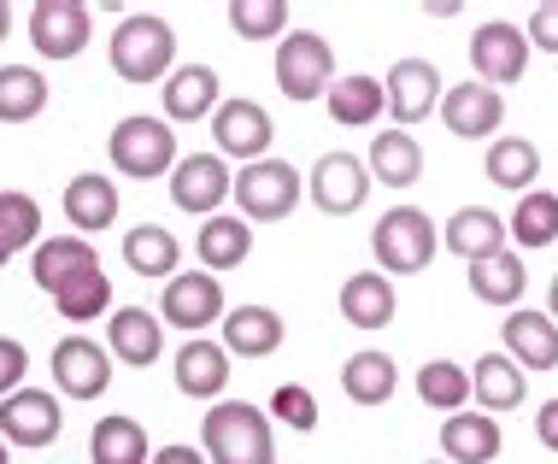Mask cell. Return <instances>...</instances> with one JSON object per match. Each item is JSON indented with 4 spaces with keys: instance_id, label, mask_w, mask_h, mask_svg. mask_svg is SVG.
<instances>
[{
    "instance_id": "1",
    "label": "cell",
    "mask_w": 558,
    "mask_h": 464,
    "mask_svg": "<svg viewBox=\"0 0 558 464\" xmlns=\"http://www.w3.org/2000/svg\"><path fill=\"white\" fill-rule=\"evenodd\" d=\"M201 453L206 464H277V441H270V417L247 400H218L201 417Z\"/></svg>"
},
{
    "instance_id": "2",
    "label": "cell",
    "mask_w": 558,
    "mask_h": 464,
    "mask_svg": "<svg viewBox=\"0 0 558 464\" xmlns=\"http://www.w3.org/2000/svg\"><path fill=\"white\" fill-rule=\"evenodd\" d=\"M112 71L124 83H165L177 71V36L154 12H130L112 29Z\"/></svg>"
},
{
    "instance_id": "3",
    "label": "cell",
    "mask_w": 558,
    "mask_h": 464,
    "mask_svg": "<svg viewBox=\"0 0 558 464\" xmlns=\"http://www.w3.org/2000/svg\"><path fill=\"white\" fill-rule=\"evenodd\" d=\"M371 247H376V265H383V277H417L429 271L435 259V223L429 212H417V206H395V212H383V223L371 230Z\"/></svg>"
},
{
    "instance_id": "4",
    "label": "cell",
    "mask_w": 558,
    "mask_h": 464,
    "mask_svg": "<svg viewBox=\"0 0 558 464\" xmlns=\"http://www.w3.org/2000/svg\"><path fill=\"white\" fill-rule=\"evenodd\" d=\"M177 159H183V154H177V130L165 124V118L135 112V118H124V124L112 130V164H118V176L147 183V176H165Z\"/></svg>"
},
{
    "instance_id": "5",
    "label": "cell",
    "mask_w": 558,
    "mask_h": 464,
    "mask_svg": "<svg viewBox=\"0 0 558 464\" xmlns=\"http://www.w3.org/2000/svg\"><path fill=\"white\" fill-rule=\"evenodd\" d=\"M336 83V53L318 29H289L277 41V88L289 100H324Z\"/></svg>"
},
{
    "instance_id": "6",
    "label": "cell",
    "mask_w": 558,
    "mask_h": 464,
    "mask_svg": "<svg viewBox=\"0 0 558 464\" xmlns=\"http://www.w3.org/2000/svg\"><path fill=\"white\" fill-rule=\"evenodd\" d=\"M235 206L247 223H277L300 206V171L289 159H259V164H241V176L230 183Z\"/></svg>"
},
{
    "instance_id": "7",
    "label": "cell",
    "mask_w": 558,
    "mask_h": 464,
    "mask_svg": "<svg viewBox=\"0 0 558 464\" xmlns=\"http://www.w3.org/2000/svg\"><path fill=\"white\" fill-rule=\"evenodd\" d=\"M88 36H95V19L83 0H36L29 7V48L41 59H77Z\"/></svg>"
},
{
    "instance_id": "8",
    "label": "cell",
    "mask_w": 558,
    "mask_h": 464,
    "mask_svg": "<svg viewBox=\"0 0 558 464\" xmlns=\"http://www.w3.org/2000/svg\"><path fill=\"white\" fill-rule=\"evenodd\" d=\"M223 318V282L213 271H177L165 282V301H159V323H177L189 335H206Z\"/></svg>"
},
{
    "instance_id": "9",
    "label": "cell",
    "mask_w": 558,
    "mask_h": 464,
    "mask_svg": "<svg viewBox=\"0 0 558 464\" xmlns=\"http://www.w3.org/2000/svg\"><path fill=\"white\" fill-rule=\"evenodd\" d=\"M270 112L259 100H218L213 112V142H218V159H241V164H259L270 159Z\"/></svg>"
},
{
    "instance_id": "10",
    "label": "cell",
    "mask_w": 558,
    "mask_h": 464,
    "mask_svg": "<svg viewBox=\"0 0 558 464\" xmlns=\"http://www.w3.org/2000/svg\"><path fill=\"white\" fill-rule=\"evenodd\" d=\"M53 388L65 400H100L112 388V353L88 335H65L53 347Z\"/></svg>"
},
{
    "instance_id": "11",
    "label": "cell",
    "mask_w": 558,
    "mask_h": 464,
    "mask_svg": "<svg viewBox=\"0 0 558 464\" xmlns=\"http://www.w3.org/2000/svg\"><path fill=\"white\" fill-rule=\"evenodd\" d=\"M65 429V412L48 388H19V394L0 400V441L7 447H48Z\"/></svg>"
},
{
    "instance_id": "12",
    "label": "cell",
    "mask_w": 558,
    "mask_h": 464,
    "mask_svg": "<svg viewBox=\"0 0 558 464\" xmlns=\"http://www.w3.org/2000/svg\"><path fill=\"white\" fill-rule=\"evenodd\" d=\"M471 71L476 83L488 88H506V83H523V71H530V41H523L518 24H482L471 36Z\"/></svg>"
},
{
    "instance_id": "13",
    "label": "cell",
    "mask_w": 558,
    "mask_h": 464,
    "mask_svg": "<svg viewBox=\"0 0 558 464\" xmlns=\"http://www.w3.org/2000/svg\"><path fill=\"white\" fill-rule=\"evenodd\" d=\"M230 164L218 154H189L171 164V200L183 206V212H201V218H218V206L230 200Z\"/></svg>"
},
{
    "instance_id": "14",
    "label": "cell",
    "mask_w": 558,
    "mask_h": 464,
    "mask_svg": "<svg viewBox=\"0 0 558 464\" xmlns=\"http://www.w3.org/2000/svg\"><path fill=\"white\" fill-rule=\"evenodd\" d=\"M383 100L388 112H395V124H424V118L441 107V71L429 65V59H400L395 71L383 77Z\"/></svg>"
},
{
    "instance_id": "15",
    "label": "cell",
    "mask_w": 558,
    "mask_h": 464,
    "mask_svg": "<svg viewBox=\"0 0 558 464\" xmlns=\"http://www.w3.org/2000/svg\"><path fill=\"white\" fill-rule=\"evenodd\" d=\"M441 118H447V130L452 136H464V142H482V136H494V130L506 124V95L500 88H488V83H452L441 88Z\"/></svg>"
},
{
    "instance_id": "16",
    "label": "cell",
    "mask_w": 558,
    "mask_h": 464,
    "mask_svg": "<svg viewBox=\"0 0 558 464\" xmlns=\"http://www.w3.org/2000/svg\"><path fill=\"white\" fill-rule=\"evenodd\" d=\"M312 200H318V212H329V218L359 212V206L371 200V171H365V159H353V154H324L318 164H312Z\"/></svg>"
},
{
    "instance_id": "17",
    "label": "cell",
    "mask_w": 558,
    "mask_h": 464,
    "mask_svg": "<svg viewBox=\"0 0 558 464\" xmlns=\"http://www.w3.org/2000/svg\"><path fill=\"white\" fill-rule=\"evenodd\" d=\"M500 341H506V358L518 370H558V323L547 312L511 306V318L500 323Z\"/></svg>"
},
{
    "instance_id": "18",
    "label": "cell",
    "mask_w": 558,
    "mask_h": 464,
    "mask_svg": "<svg viewBox=\"0 0 558 464\" xmlns=\"http://www.w3.org/2000/svg\"><path fill=\"white\" fill-rule=\"evenodd\" d=\"M107 353L118 358V365L147 370V365L165 353V323H159V312H147V306H118L112 323H107Z\"/></svg>"
},
{
    "instance_id": "19",
    "label": "cell",
    "mask_w": 558,
    "mask_h": 464,
    "mask_svg": "<svg viewBox=\"0 0 558 464\" xmlns=\"http://www.w3.org/2000/svg\"><path fill=\"white\" fill-rule=\"evenodd\" d=\"M83 271H100V253L83 235H53V242H36V253H29V277H36L41 294H59Z\"/></svg>"
},
{
    "instance_id": "20",
    "label": "cell",
    "mask_w": 558,
    "mask_h": 464,
    "mask_svg": "<svg viewBox=\"0 0 558 464\" xmlns=\"http://www.w3.org/2000/svg\"><path fill=\"white\" fill-rule=\"evenodd\" d=\"M218 112V71L213 65H177L165 77V124H201Z\"/></svg>"
},
{
    "instance_id": "21",
    "label": "cell",
    "mask_w": 558,
    "mask_h": 464,
    "mask_svg": "<svg viewBox=\"0 0 558 464\" xmlns=\"http://www.w3.org/2000/svg\"><path fill=\"white\" fill-rule=\"evenodd\" d=\"M218 323H223L218 347L230 358H270L282 347V318L270 306H235V312H223Z\"/></svg>"
},
{
    "instance_id": "22",
    "label": "cell",
    "mask_w": 558,
    "mask_h": 464,
    "mask_svg": "<svg viewBox=\"0 0 558 464\" xmlns=\"http://www.w3.org/2000/svg\"><path fill=\"white\" fill-rule=\"evenodd\" d=\"M177 388L189 400H218L230 388V353L206 335H189L183 353H177Z\"/></svg>"
},
{
    "instance_id": "23",
    "label": "cell",
    "mask_w": 558,
    "mask_h": 464,
    "mask_svg": "<svg viewBox=\"0 0 558 464\" xmlns=\"http://www.w3.org/2000/svg\"><path fill=\"white\" fill-rule=\"evenodd\" d=\"M395 282H388L383 271H353L341 282V318L353 323V329H388L395 323Z\"/></svg>"
},
{
    "instance_id": "24",
    "label": "cell",
    "mask_w": 558,
    "mask_h": 464,
    "mask_svg": "<svg viewBox=\"0 0 558 464\" xmlns=\"http://www.w3.org/2000/svg\"><path fill=\"white\" fill-rule=\"evenodd\" d=\"M447 464H494L500 459V424L488 412H452L441 424Z\"/></svg>"
},
{
    "instance_id": "25",
    "label": "cell",
    "mask_w": 558,
    "mask_h": 464,
    "mask_svg": "<svg viewBox=\"0 0 558 464\" xmlns=\"http://www.w3.org/2000/svg\"><path fill=\"white\" fill-rule=\"evenodd\" d=\"M65 218L77 223V235L88 242L95 230H107V223H118V183L100 171H83L65 183Z\"/></svg>"
},
{
    "instance_id": "26",
    "label": "cell",
    "mask_w": 558,
    "mask_h": 464,
    "mask_svg": "<svg viewBox=\"0 0 558 464\" xmlns=\"http://www.w3.org/2000/svg\"><path fill=\"white\" fill-rule=\"evenodd\" d=\"M365 171H371V183L383 176V188H412L417 176H424V147H417L412 130H383V136L371 142Z\"/></svg>"
},
{
    "instance_id": "27",
    "label": "cell",
    "mask_w": 558,
    "mask_h": 464,
    "mask_svg": "<svg viewBox=\"0 0 558 464\" xmlns=\"http://www.w3.org/2000/svg\"><path fill=\"white\" fill-rule=\"evenodd\" d=\"M447 247L459 253L464 265L488 259V253H506V218L488 212V206H459L447 218Z\"/></svg>"
},
{
    "instance_id": "28",
    "label": "cell",
    "mask_w": 558,
    "mask_h": 464,
    "mask_svg": "<svg viewBox=\"0 0 558 464\" xmlns=\"http://www.w3.org/2000/svg\"><path fill=\"white\" fill-rule=\"evenodd\" d=\"M395 388H400L395 358L376 353V347L353 353V358L341 365V394L353 400V406H388V400H395Z\"/></svg>"
},
{
    "instance_id": "29",
    "label": "cell",
    "mask_w": 558,
    "mask_h": 464,
    "mask_svg": "<svg viewBox=\"0 0 558 464\" xmlns=\"http://www.w3.org/2000/svg\"><path fill=\"white\" fill-rule=\"evenodd\" d=\"M523 289H530V271H523V253H488V259H476L471 265V294L482 306H518L523 301Z\"/></svg>"
},
{
    "instance_id": "30",
    "label": "cell",
    "mask_w": 558,
    "mask_h": 464,
    "mask_svg": "<svg viewBox=\"0 0 558 464\" xmlns=\"http://www.w3.org/2000/svg\"><path fill=\"white\" fill-rule=\"evenodd\" d=\"M194 253H201V265L206 271H235L241 259L253 253V223H241V218H206L201 223V235H194Z\"/></svg>"
},
{
    "instance_id": "31",
    "label": "cell",
    "mask_w": 558,
    "mask_h": 464,
    "mask_svg": "<svg viewBox=\"0 0 558 464\" xmlns=\"http://www.w3.org/2000/svg\"><path fill=\"white\" fill-rule=\"evenodd\" d=\"M471 400L482 412H518L523 406V370L511 365L506 353H482L476 358V377H471Z\"/></svg>"
},
{
    "instance_id": "32",
    "label": "cell",
    "mask_w": 558,
    "mask_h": 464,
    "mask_svg": "<svg viewBox=\"0 0 558 464\" xmlns=\"http://www.w3.org/2000/svg\"><path fill=\"white\" fill-rule=\"evenodd\" d=\"M177 259H183V247H177V235L165 230V223H135L124 235V265L135 277H177Z\"/></svg>"
},
{
    "instance_id": "33",
    "label": "cell",
    "mask_w": 558,
    "mask_h": 464,
    "mask_svg": "<svg viewBox=\"0 0 558 464\" xmlns=\"http://www.w3.org/2000/svg\"><path fill=\"white\" fill-rule=\"evenodd\" d=\"M88 464H147V429L124 412L100 417L88 436Z\"/></svg>"
},
{
    "instance_id": "34",
    "label": "cell",
    "mask_w": 558,
    "mask_h": 464,
    "mask_svg": "<svg viewBox=\"0 0 558 464\" xmlns=\"http://www.w3.org/2000/svg\"><path fill=\"white\" fill-rule=\"evenodd\" d=\"M541 176V147L523 142V136H500L488 147V183L494 188H511V194H530Z\"/></svg>"
},
{
    "instance_id": "35",
    "label": "cell",
    "mask_w": 558,
    "mask_h": 464,
    "mask_svg": "<svg viewBox=\"0 0 558 464\" xmlns=\"http://www.w3.org/2000/svg\"><path fill=\"white\" fill-rule=\"evenodd\" d=\"M329 118H336L341 130H365V124H376L383 118V83L376 77H341V83H329Z\"/></svg>"
},
{
    "instance_id": "36",
    "label": "cell",
    "mask_w": 558,
    "mask_h": 464,
    "mask_svg": "<svg viewBox=\"0 0 558 464\" xmlns=\"http://www.w3.org/2000/svg\"><path fill=\"white\" fill-rule=\"evenodd\" d=\"M506 235L518 247H553L558 242V194H547V188L518 194V212L506 218Z\"/></svg>"
},
{
    "instance_id": "37",
    "label": "cell",
    "mask_w": 558,
    "mask_h": 464,
    "mask_svg": "<svg viewBox=\"0 0 558 464\" xmlns=\"http://www.w3.org/2000/svg\"><path fill=\"white\" fill-rule=\"evenodd\" d=\"M417 400H424L429 412H464L471 406V370L452 365V358H429V365H417Z\"/></svg>"
},
{
    "instance_id": "38",
    "label": "cell",
    "mask_w": 558,
    "mask_h": 464,
    "mask_svg": "<svg viewBox=\"0 0 558 464\" xmlns=\"http://www.w3.org/2000/svg\"><path fill=\"white\" fill-rule=\"evenodd\" d=\"M48 107V83L29 65H0V124H29Z\"/></svg>"
},
{
    "instance_id": "39",
    "label": "cell",
    "mask_w": 558,
    "mask_h": 464,
    "mask_svg": "<svg viewBox=\"0 0 558 464\" xmlns=\"http://www.w3.org/2000/svg\"><path fill=\"white\" fill-rule=\"evenodd\" d=\"M36 235H41V206L29 200V194L7 188L0 194V265H7L12 253L36 247Z\"/></svg>"
},
{
    "instance_id": "40",
    "label": "cell",
    "mask_w": 558,
    "mask_h": 464,
    "mask_svg": "<svg viewBox=\"0 0 558 464\" xmlns=\"http://www.w3.org/2000/svg\"><path fill=\"white\" fill-rule=\"evenodd\" d=\"M53 306H59V318H71V323L100 318V312L112 306V282H107V271H83L77 282H65V289L53 294Z\"/></svg>"
},
{
    "instance_id": "41",
    "label": "cell",
    "mask_w": 558,
    "mask_h": 464,
    "mask_svg": "<svg viewBox=\"0 0 558 464\" xmlns=\"http://www.w3.org/2000/svg\"><path fill=\"white\" fill-rule=\"evenodd\" d=\"M230 29L241 41H270V36H289V7L282 0H235L230 7Z\"/></svg>"
},
{
    "instance_id": "42",
    "label": "cell",
    "mask_w": 558,
    "mask_h": 464,
    "mask_svg": "<svg viewBox=\"0 0 558 464\" xmlns=\"http://www.w3.org/2000/svg\"><path fill=\"white\" fill-rule=\"evenodd\" d=\"M270 412H277L289 429H318V400H312V388H300V382H282L277 394H270Z\"/></svg>"
},
{
    "instance_id": "43",
    "label": "cell",
    "mask_w": 558,
    "mask_h": 464,
    "mask_svg": "<svg viewBox=\"0 0 558 464\" xmlns=\"http://www.w3.org/2000/svg\"><path fill=\"white\" fill-rule=\"evenodd\" d=\"M24 377H29V353H24V341L0 335V400H7V394H19Z\"/></svg>"
},
{
    "instance_id": "44",
    "label": "cell",
    "mask_w": 558,
    "mask_h": 464,
    "mask_svg": "<svg viewBox=\"0 0 558 464\" xmlns=\"http://www.w3.org/2000/svg\"><path fill=\"white\" fill-rule=\"evenodd\" d=\"M523 41H530V48H541V53H558V0H541V7L530 12Z\"/></svg>"
},
{
    "instance_id": "45",
    "label": "cell",
    "mask_w": 558,
    "mask_h": 464,
    "mask_svg": "<svg viewBox=\"0 0 558 464\" xmlns=\"http://www.w3.org/2000/svg\"><path fill=\"white\" fill-rule=\"evenodd\" d=\"M535 436H541L547 453H558V400H547V406L535 412Z\"/></svg>"
},
{
    "instance_id": "46",
    "label": "cell",
    "mask_w": 558,
    "mask_h": 464,
    "mask_svg": "<svg viewBox=\"0 0 558 464\" xmlns=\"http://www.w3.org/2000/svg\"><path fill=\"white\" fill-rule=\"evenodd\" d=\"M154 464H206V453H194V447H183V441H177V447H159V453H154Z\"/></svg>"
},
{
    "instance_id": "47",
    "label": "cell",
    "mask_w": 558,
    "mask_h": 464,
    "mask_svg": "<svg viewBox=\"0 0 558 464\" xmlns=\"http://www.w3.org/2000/svg\"><path fill=\"white\" fill-rule=\"evenodd\" d=\"M547 318L558 323V277H553V289H547Z\"/></svg>"
},
{
    "instance_id": "48",
    "label": "cell",
    "mask_w": 558,
    "mask_h": 464,
    "mask_svg": "<svg viewBox=\"0 0 558 464\" xmlns=\"http://www.w3.org/2000/svg\"><path fill=\"white\" fill-rule=\"evenodd\" d=\"M7 29H12V7L0 0V41H7Z\"/></svg>"
},
{
    "instance_id": "49",
    "label": "cell",
    "mask_w": 558,
    "mask_h": 464,
    "mask_svg": "<svg viewBox=\"0 0 558 464\" xmlns=\"http://www.w3.org/2000/svg\"><path fill=\"white\" fill-rule=\"evenodd\" d=\"M0 464H12V459H7V441H0Z\"/></svg>"
}]
</instances>
